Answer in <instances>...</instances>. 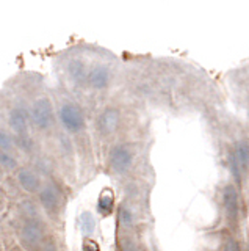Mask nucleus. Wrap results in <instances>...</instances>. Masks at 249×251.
<instances>
[{"label": "nucleus", "instance_id": "nucleus-3", "mask_svg": "<svg viewBox=\"0 0 249 251\" xmlns=\"http://www.w3.org/2000/svg\"><path fill=\"white\" fill-rule=\"evenodd\" d=\"M58 118L68 133H80L85 129V113L77 102H63L58 108Z\"/></svg>", "mask_w": 249, "mask_h": 251}, {"label": "nucleus", "instance_id": "nucleus-24", "mask_svg": "<svg viewBox=\"0 0 249 251\" xmlns=\"http://www.w3.org/2000/svg\"><path fill=\"white\" fill-rule=\"evenodd\" d=\"M2 180H3V170L0 168V182H2Z\"/></svg>", "mask_w": 249, "mask_h": 251}, {"label": "nucleus", "instance_id": "nucleus-4", "mask_svg": "<svg viewBox=\"0 0 249 251\" xmlns=\"http://www.w3.org/2000/svg\"><path fill=\"white\" fill-rule=\"evenodd\" d=\"M134 159H135V154L132 151V148L126 145H119L113 148L108 163H110V168L116 175H126V173H129L130 168L134 167Z\"/></svg>", "mask_w": 249, "mask_h": 251}, {"label": "nucleus", "instance_id": "nucleus-17", "mask_svg": "<svg viewBox=\"0 0 249 251\" xmlns=\"http://www.w3.org/2000/svg\"><path fill=\"white\" fill-rule=\"evenodd\" d=\"M14 146H16V145H14V138L6 130L0 129V151L10 152Z\"/></svg>", "mask_w": 249, "mask_h": 251}, {"label": "nucleus", "instance_id": "nucleus-20", "mask_svg": "<svg viewBox=\"0 0 249 251\" xmlns=\"http://www.w3.org/2000/svg\"><path fill=\"white\" fill-rule=\"evenodd\" d=\"M221 251H241V245L235 237H227L223 242Z\"/></svg>", "mask_w": 249, "mask_h": 251}, {"label": "nucleus", "instance_id": "nucleus-14", "mask_svg": "<svg viewBox=\"0 0 249 251\" xmlns=\"http://www.w3.org/2000/svg\"><path fill=\"white\" fill-rule=\"evenodd\" d=\"M79 227L83 237H92V234L96 232V220L94 215L90 210H83L79 217Z\"/></svg>", "mask_w": 249, "mask_h": 251}, {"label": "nucleus", "instance_id": "nucleus-21", "mask_svg": "<svg viewBox=\"0 0 249 251\" xmlns=\"http://www.w3.org/2000/svg\"><path fill=\"white\" fill-rule=\"evenodd\" d=\"M121 251H138L135 240L132 237H122L121 239Z\"/></svg>", "mask_w": 249, "mask_h": 251}, {"label": "nucleus", "instance_id": "nucleus-11", "mask_svg": "<svg viewBox=\"0 0 249 251\" xmlns=\"http://www.w3.org/2000/svg\"><path fill=\"white\" fill-rule=\"evenodd\" d=\"M66 71H68V75L69 78L74 82V83H87V77H88V66H87V61L83 58H71L68 61L66 65Z\"/></svg>", "mask_w": 249, "mask_h": 251}, {"label": "nucleus", "instance_id": "nucleus-5", "mask_svg": "<svg viewBox=\"0 0 249 251\" xmlns=\"http://www.w3.org/2000/svg\"><path fill=\"white\" fill-rule=\"evenodd\" d=\"M221 204L224 209V214L230 222H237L240 217V198L237 193V188L232 184H227L221 192Z\"/></svg>", "mask_w": 249, "mask_h": 251}, {"label": "nucleus", "instance_id": "nucleus-1", "mask_svg": "<svg viewBox=\"0 0 249 251\" xmlns=\"http://www.w3.org/2000/svg\"><path fill=\"white\" fill-rule=\"evenodd\" d=\"M18 235L21 247L25 251H36L45 239L43 220H22L18 225Z\"/></svg>", "mask_w": 249, "mask_h": 251}, {"label": "nucleus", "instance_id": "nucleus-10", "mask_svg": "<svg viewBox=\"0 0 249 251\" xmlns=\"http://www.w3.org/2000/svg\"><path fill=\"white\" fill-rule=\"evenodd\" d=\"M28 112L21 107H14L8 113V124L10 129L16 133L18 137H24L28 132Z\"/></svg>", "mask_w": 249, "mask_h": 251}, {"label": "nucleus", "instance_id": "nucleus-6", "mask_svg": "<svg viewBox=\"0 0 249 251\" xmlns=\"http://www.w3.org/2000/svg\"><path fill=\"white\" fill-rule=\"evenodd\" d=\"M16 182L21 187V190H24L30 195H38L43 187L41 177L36 171L32 168H18V175H16Z\"/></svg>", "mask_w": 249, "mask_h": 251}, {"label": "nucleus", "instance_id": "nucleus-13", "mask_svg": "<svg viewBox=\"0 0 249 251\" xmlns=\"http://www.w3.org/2000/svg\"><path fill=\"white\" fill-rule=\"evenodd\" d=\"M97 214L100 217H110L113 214V209H114V193L110 187L104 188L102 192L99 195V200H97Z\"/></svg>", "mask_w": 249, "mask_h": 251}, {"label": "nucleus", "instance_id": "nucleus-7", "mask_svg": "<svg viewBox=\"0 0 249 251\" xmlns=\"http://www.w3.org/2000/svg\"><path fill=\"white\" fill-rule=\"evenodd\" d=\"M119 124H121V112L114 107H107L97 120V129L102 135L108 137L119 129Z\"/></svg>", "mask_w": 249, "mask_h": 251}, {"label": "nucleus", "instance_id": "nucleus-18", "mask_svg": "<svg viewBox=\"0 0 249 251\" xmlns=\"http://www.w3.org/2000/svg\"><path fill=\"white\" fill-rule=\"evenodd\" d=\"M36 251H60L57 239L52 237V235H45V239L41 242L40 248H38Z\"/></svg>", "mask_w": 249, "mask_h": 251}, {"label": "nucleus", "instance_id": "nucleus-12", "mask_svg": "<svg viewBox=\"0 0 249 251\" xmlns=\"http://www.w3.org/2000/svg\"><path fill=\"white\" fill-rule=\"evenodd\" d=\"M230 159L235 162L238 167L243 170L249 168V140H238L235 146H233V151Z\"/></svg>", "mask_w": 249, "mask_h": 251}, {"label": "nucleus", "instance_id": "nucleus-8", "mask_svg": "<svg viewBox=\"0 0 249 251\" xmlns=\"http://www.w3.org/2000/svg\"><path fill=\"white\" fill-rule=\"evenodd\" d=\"M112 80V73L108 66L105 65H94L91 66L88 71V77H87V85L90 88L96 90V91H102L105 90Z\"/></svg>", "mask_w": 249, "mask_h": 251}, {"label": "nucleus", "instance_id": "nucleus-23", "mask_svg": "<svg viewBox=\"0 0 249 251\" xmlns=\"http://www.w3.org/2000/svg\"><path fill=\"white\" fill-rule=\"evenodd\" d=\"M8 251H25V250L22 248L21 245H14V247H11V248H10Z\"/></svg>", "mask_w": 249, "mask_h": 251}, {"label": "nucleus", "instance_id": "nucleus-16", "mask_svg": "<svg viewBox=\"0 0 249 251\" xmlns=\"http://www.w3.org/2000/svg\"><path fill=\"white\" fill-rule=\"evenodd\" d=\"M18 167H19L18 159L11 152L0 151V168L5 171H14L18 170Z\"/></svg>", "mask_w": 249, "mask_h": 251}, {"label": "nucleus", "instance_id": "nucleus-19", "mask_svg": "<svg viewBox=\"0 0 249 251\" xmlns=\"http://www.w3.org/2000/svg\"><path fill=\"white\" fill-rule=\"evenodd\" d=\"M82 251H100V245L96 239L92 237H83L82 240Z\"/></svg>", "mask_w": 249, "mask_h": 251}, {"label": "nucleus", "instance_id": "nucleus-15", "mask_svg": "<svg viewBox=\"0 0 249 251\" xmlns=\"http://www.w3.org/2000/svg\"><path fill=\"white\" fill-rule=\"evenodd\" d=\"M118 222L122 227H132L135 223V215L134 210L130 209L127 204H121L118 209Z\"/></svg>", "mask_w": 249, "mask_h": 251}, {"label": "nucleus", "instance_id": "nucleus-22", "mask_svg": "<svg viewBox=\"0 0 249 251\" xmlns=\"http://www.w3.org/2000/svg\"><path fill=\"white\" fill-rule=\"evenodd\" d=\"M3 207H5V198H3L2 195H0V214H2Z\"/></svg>", "mask_w": 249, "mask_h": 251}, {"label": "nucleus", "instance_id": "nucleus-2", "mask_svg": "<svg viewBox=\"0 0 249 251\" xmlns=\"http://www.w3.org/2000/svg\"><path fill=\"white\" fill-rule=\"evenodd\" d=\"M53 116H55V110H53V104L49 98H38L32 107L28 110V120L36 130L45 132L50 129L53 124Z\"/></svg>", "mask_w": 249, "mask_h": 251}, {"label": "nucleus", "instance_id": "nucleus-9", "mask_svg": "<svg viewBox=\"0 0 249 251\" xmlns=\"http://www.w3.org/2000/svg\"><path fill=\"white\" fill-rule=\"evenodd\" d=\"M38 200H40L41 207L47 212L49 215H53L58 212L61 196H60V190L55 185H50V184L43 185L40 193H38Z\"/></svg>", "mask_w": 249, "mask_h": 251}]
</instances>
